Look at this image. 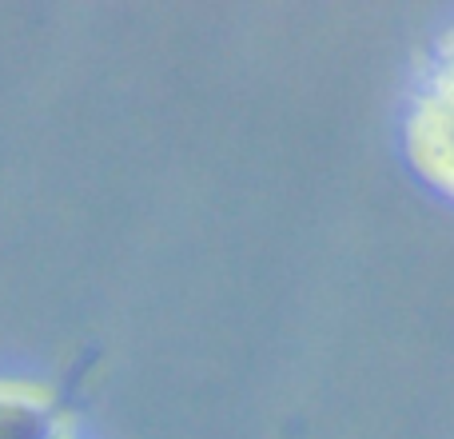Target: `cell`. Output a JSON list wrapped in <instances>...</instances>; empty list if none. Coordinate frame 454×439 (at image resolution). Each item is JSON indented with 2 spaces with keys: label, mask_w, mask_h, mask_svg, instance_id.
<instances>
[{
  "label": "cell",
  "mask_w": 454,
  "mask_h": 439,
  "mask_svg": "<svg viewBox=\"0 0 454 439\" xmlns=\"http://www.w3.org/2000/svg\"><path fill=\"white\" fill-rule=\"evenodd\" d=\"M407 148L415 168L454 196V28L434 40L407 116Z\"/></svg>",
  "instance_id": "6da1fadb"
},
{
  "label": "cell",
  "mask_w": 454,
  "mask_h": 439,
  "mask_svg": "<svg viewBox=\"0 0 454 439\" xmlns=\"http://www.w3.org/2000/svg\"><path fill=\"white\" fill-rule=\"evenodd\" d=\"M72 387L0 379V439H68Z\"/></svg>",
  "instance_id": "7a4b0ae2"
}]
</instances>
